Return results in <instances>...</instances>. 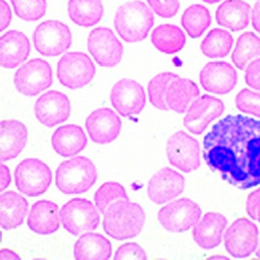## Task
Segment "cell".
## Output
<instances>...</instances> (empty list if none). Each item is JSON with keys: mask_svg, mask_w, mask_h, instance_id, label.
<instances>
[{"mask_svg": "<svg viewBox=\"0 0 260 260\" xmlns=\"http://www.w3.org/2000/svg\"><path fill=\"white\" fill-rule=\"evenodd\" d=\"M203 158L222 179L243 190L260 184V121L229 115L203 139Z\"/></svg>", "mask_w": 260, "mask_h": 260, "instance_id": "cell-1", "label": "cell"}, {"mask_svg": "<svg viewBox=\"0 0 260 260\" xmlns=\"http://www.w3.org/2000/svg\"><path fill=\"white\" fill-rule=\"evenodd\" d=\"M145 222L146 213L140 204L122 200L114 203L104 213L103 229L115 240L126 241L138 236Z\"/></svg>", "mask_w": 260, "mask_h": 260, "instance_id": "cell-2", "label": "cell"}, {"mask_svg": "<svg viewBox=\"0 0 260 260\" xmlns=\"http://www.w3.org/2000/svg\"><path fill=\"white\" fill-rule=\"evenodd\" d=\"M114 25L119 36L127 43L145 40L154 25V15L141 0H130L116 12Z\"/></svg>", "mask_w": 260, "mask_h": 260, "instance_id": "cell-3", "label": "cell"}, {"mask_svg": "<svg viewBox=\"0 0 260 260\" xmlns=\"http://www.w3.org/2000/svg\"><path fill=\"white\" fill-rule=\"evenodd\" d=\"M97 168L85 156H77L61 162L55 172L56 187L64 194L86 192L96 183Z\"/></svg>", "mask_w": 260, "mask_h": 260, "instance_id": "cell-4", "label": "cell"}, {"mask_svg": "<svg viewBox=\"0 0 260 260\" xmlns=\"http://www.w3.org/2000/svg\"><path fill=\"white\" fill-rule=\"evenodd\" d=\"M15 185L28 197H38L47 191L52 181L50 168L40 159L27 158L15 169Z\"/></svg>", "mask_w": 260, "mask_h": 260, "instance_id": "cell-5", "label": "cell"}, {"mask_svg": "<svg viewBox=\"0 0 260 260\" xmlns=\"http://www.w3.org/2000/svg\"><path fill=\"white\" fill-rule=\"evenodd\" d=\"M34 46L43 56H57L66 52L72 45L70 28L60 21L47 20L35 29Z\"/></svg>", "mask_w": 260, "mask_h": 260, "instance_id": "cell-6", "label": "cell"}, {"mask_svg": "<svg viewBox=\"0 0 260 260\" xmlns=\"http://www.w3.org/2000/svg\"><path fill=\"white\" fill-rule=\"evenodd\" d=\"M95 74L94 62L83 52H68L57 63V78L70 90H78L88 85Z\"/></svg>", "mask_w": 260, "mask_h": 260, "instance_id": "cell-7", "label": "cell"}, {"mask_svg": "<svg viewBox=\"0 0 260 260\" xmlns=\"http://www.w3.org/2000/svg\"><path fill=\"white\" fill-rule=\"evenodd\" d=\"M59 215L63 228L73 235L93 231L100 223L98 208L88 199H71L60 208Z\"/></svg>", "mask_w": 260, "mask_h": 260, "instance_id": "cell-8", "label": "cell"}, {"mask_svg": "<svg viewBox=\"0 0 260 260\" xmlns=\"http://www.w3.org/2000/svg\"><path fill=\"white\" fill-rule=\"evenodd\" d=\"M52 68L44 59L34 58L20 67L14 76L16 90L26 97H35L52 85Z\"/></svg>", "mask_w": 260, "mask_h": 260, "instance_id": "cell-9", "label": "cell"}, {"mask_svg": "<svg viewBox=\"0 0 260 260\" xmlns=\"http://www.w3.org/2000/svg\"><path fill=\"white\" fill-rule=\"evenodd\" d=\"M200 206L189 198L174 200L158 212V221L164 229L173 233L189 230L201 219Z\"/></svg>", "mask_w": 260, "mask_h": 260, "instance_id": "cell-10", "label": "cell"}, {"mask_svg": "<svg viewBox=\"0 0 260 260\" xmlns=\"http://www.w3.org/2000/svg\"><path fill=\"white\" fill-rule=\"evenodd\" d=\"M166 152L170 164L182 172L196 171L201 165L199 142L182 130L169 138Z\"/></svg>", "mask_w": 260, "mask_h": 260, "instance_id": "cell-11", "label": "cell"}, {"mask_svg": "<svg viewBox=\"0 0 260 260\" xmlns=\"http://www.w3.org/2000/svg\"><path fill=\"white\" fill-rule=\"evenodd\" d=\"M224 241L227 252L233 258H247L258 248L259 229L247 218L237 219L226 230Z\"/></svg>", "mask_w": 260, "mask_h": 260, "instance_id": "cell-12", "label": "cell"}, {"mask_svg": "<svg viewBox=\"0 0 260 260\" xmlns=\"http://www.w3.org/2000/svg\"><path fill=\"white\" fill-rule=\"evenodd\" d=\"M88 48L99 66L105 68L117 66L124 54L122 43L112 29L106 27H98L90 32Z\"/></svg>", "mask_w": 260, "mask_h": 260, "instance_id": "cell-13", "label": "cell"}, {"mask_svg": "<svg viewBox=\"0 0 260 260\" xmlns=\"http://www.w3.org/2000/svg\"><path fill=\"white\" fill-rule=\"evenodd\" d=\"M225 112V104L219 99L209 95H204L190 104L184 117V126L191 134L201 135L208 125L221 117Z\"/></svg>", "mask_w": 260, "mask_h": 260, "instance_id": "cell-14", "label": "cell"}, {"mask_svg": "<svg viewBox=\"0 0 260 260\" xmlns=\"http://www.w3.org/2000/svg\"><path fill=\"white\" fill-rule=\"evenodd\" d=\"M111 101L116 111L123 117L139 115L146 105V93L136 80L123 78L111 92Z\"/></svg>", "mask_w": 260, "mask_h": 260, "instance_id": "cell-15", "label": "cell"}, {"mask_svg": "<svg viewBox=\"0 0 260 260\" xmlns=\"http://www.w3.org/2000/svg\"><path fill=\"white\" fill-rule=\"evenodd\" d=\"M185 187V178L180 173L165 167L157 171L148 182L147 192L155 204H165L180 196Z\"/></svg>", "mask_w": 260, "mask_h": 260, "instance_id": "cell-16", "label": "cell"}, {"mask_svg": "<svg viewBox=\"0 0 260 260\" xmlns=\"http://www.w3.org/2000/svg\"><path fill=\"white\" fill-rule=\"evenodd\" d=\"M35 115L37 120L46 127L59 125L70 117V100L60 92H46L36 101Z\"/></svg>", "mask_w": 260, "mask_h": 260, "instance_id": "cell-17", "label": "cell"}, {"mask_svg": "<svg viewBox=\"0 0 260 260\" xmlns=\"http://www.w3.org/2000/svg\"><path fill=\"white\" fill-rule=\"evenodd\" d=\"M85 127L94 143L105 145L114 142L119 137L122 121L111 108L101 107L88 117Z\"/></svg>", "mask_w": 260, "mask_h": 260, "instance_id": "cell-18", "label": "cell"}, {"mask_svg": "<svg viewBox=\"0 0 260 260\" xmlns=\"http://www.w3.org/2000/svg\"><path fill=\"white\" fill-rule=\"evenodd\" d=\"M199 79L206 92L226 95L235 88L237 73L234 67L226 61H211L202 68Z\"/></svg>", "mask_w": 260, "mask_h": 260, "instance_id": "cell-19", "label": "cell"}, {"mask_svg": "<svg viewBox=\"0 0 260 260\" xmlns=\"http://www.w3.org/2000/svg\"><path fill=\"white\" fill-rule=\"evenodd\" d=\"M228 225L226 216L219 212H207L193 226V241L200 248L211 250L221 245L223 234Z\"/></svg>", "mask_w": 260, "mask_h": 260, "instance_id": "cell-20", "label": "cell"}, {"mask_svg": "<svg viewBox=\"0 0 260 260\" xmlns=\"http://www.w3.org/2000/svg\"><path fill=\"white\" fill-rule=\"evenodd\" d=\"M30 41L26 35L10 30L0 39V63L6 69H14L23 63L30 54Z\"/></svg>", "mask_w": 260, "mask_h": 260, "instance_id": "cell-21", "label": "cell"}, {"mask_svg": "<svg viewBox=\"0 0 260 260\" xmlns=\"http://www.w3.org/2000/svg\"><path fill=\"white\" fill-rule=\"evenodd\" d=\"M0 157L2 161L15 159L28 141L27 127L17 120H4L0 125Z\"/></svg>", "mask_w": 260, "mask_h": 260, "instance_id": "cell-22", "label": "cell"}, {"mask_svg": "<svg viewBox=\"0 0 260 260\" xmlns=\"http://www.w3.org/2000/svg\"><path fill=\"white\" fill-rule=\"evenodd\" d=\"M58 205L49 200L36 202L28 214L27 224L37 234L47 235L56 232L60 226Z\"/></svg>", "mask_w": 260, "mask_h": 260, "instance_id": "cell-23", "label": "cell"}, {"mask_svg": "<svg viewBox=\"0 0 260 260\" xmlns=\"http://www.w3.org/2000/svg\"><path fill=\"white\" fill-rule=\"evenodd\" d=\"M51 144L58 155L73 157L85 148L88 138L80 126L68 124L55 130L51 138Z\"/></svg>", "mask_w": 260, "mask_h": 260, "instance_id": "cell-24", "label": "cell"}, {"mask_svg": "<svg viewBox=\"0 0 260 260\" xmlns=\"http://www.w3.org/2000/svg\"><path fill=\"white\" fill-rule=\"evenodd\" d=\"M28 201L21 194L10 190L0 196V223L5 230L20 227L28 213Z\"/></svg>", "mask_w": 260, "mask_h": 260, "instance_id": "cell-25", "label": "cell"}, {"mask_svg": "<svg viewBox=\"0 0 260 260\" xmlns=\"http://www.w3.org/2000/svg\"><path fill=\"white\" fill-rule=\"evenodd\" d=\"M250 14L251 6L244 0H225L215 12V20L219 25L237 32L248 27Z\"/></svg>", "mask_w": 260, "mask_h": 260, "instance_id": "cell-26", "label": "cell"}, {"mask_svg": "<svg viewBox=\"0 0 260 260\" xmlns=\"http://www.w3.org/2000/svg\"><path fill=\"white\" fill-rule=\"evenodd\" d=\"M73 256L76 260H108L112 256V244L100 233H83L74 245Z\"/></svg>", "mask_w": 260, "mask_h": 260, "instance_id": "cell-27", "label": "cell"}, {"mask_svg": "<svg viewBox=\"0 0 260 260\" xmlns=\"http://www.w3.org/2000/svg\"><path fill=\"white\" fill-rule=\"evenodd\" d=\"M199 95L200 91L196 83L188 78L178 76L168 86L166 103L170 111L183 114L188 110L189 103L198 98Z\"/></svg>", "mask_w": 260, "mask_h": 260, "instance_id": "cell-28", "label": "cell"}, {"mask_svg": "<svg viewBox=\"0 0 260 260\" xmlns=\"http://www.w3.org/2000/svg\"><path fill=\"white\" fill-rule=\"evenodd\" d=\"M68 15L73 23L81 27L97 25L103 16L101 0H69Z\"/></svg>", "mask_w": 260, "mask_h": 260, "instance_id": "cell-29", "label": "cell"}, {"mask_svg": "<svg viewBox=\"0 0 260 260\" xmlns=\"http://www.w3.org/2000/svg\"><path fill=\"white\" fill-rule=\"evenodd\" d=\"M151 42L160 52L174 54L183 49L186 37L182 29L176 25L161 24L151 34Z\"/></svg>", "mask_w": 260, "mask_h": 260, "instance_id": "cell-30", "label": "cell"}, {"mask_svg": "<svg viewBox=\"0 0 260 260\" xmlns=\"http://www.w3.org/2000/svg\"><path fill=\"white\" fill-rule=\"evenodd\" d=\"M257 58H260V38L253 32L242 34L237 38L231 55L234 66L244 70L251 61Z\"/></svg>", "mask_w": 260, "mask_h": 260, "instance_id": "cell-31", "label": "cell"}, {"mask_svg": "<svg viewBox=\"0 0 260 260\" xmlns=\"http://www.w3.org/2000/svg\"><path fill=\"white\" fill-rule=\"evenodd\" d=\"M211 24V16L209 10L201 5H192L188 7L182 17L181 25L192 39L201 37Z\"/></svg>", "mask_w": 260, "mask_h": 260, "instance_id": "cell-32", "label": "cell"}, {"mask_svg": "<svg viewBox=\"0 0 260 260\" xmlns=\"http://www.w3.org/2000/svg\"><path fill=\"white\" fill-rule=\"evenodd\" d=\"M233 38L228 31L214 28L201 42V51L208 58L226 57L232 49Z\"/></svg>", "mask_w": 260, "mask_h": 260, "instance_id": "cell-33", "label": "cell"}, {"mask_svg": "<svg viewBox=\"0 0 260 260\" xmlns=\"http://www.w3.org/2000/svg\"><path fill=\"white\" fill-rule=\"evenodd\" d=\"M128 201L126 189L119 182H105L95 193V204L99 212L104 215L106 210L118 201Z\"/></svg>", "mask_w": 260, "mask_h": 260, "instance_id": "cell-34", "label": "cell"}, {"mask_svg": "<svg viewBox=\"0 0 260 260\" xmlns=\"http://www.w3.org/2000/svg\"><path fill=\"white\" fill-rule=\"evenodd\" d=\"M179 75L173 72H162L155 75L148 83L149 101L160 111H169L166 103V93L169 84Z\"/></svg>", "mask_w": 260, "mask_h": 260, "instance_id": "cell-35", "label": "cell"}, {"mask_svg": "<svg viewBox=\"0 0 260 260\" xmlns=\"http://www.w3.org/2000/svg\"><path fill=\"white\" fill-rule=\"evenodd\" d=\"M17 17L27 22L40 20L47 10L46 0H11Z\"/></svg>", "mask_w": 260, "mask_h": 260, "instance_id": "cell-36", "label": "cell"}, {"mask_svg": "<svg viewBox=\"0 0 260 260\" xmlns=\"http://www.w3.org/2000/svg\"><path fill=\"white\" fill-rule=\"evenodd\" d=\"M235 105L240 112L260 118V93L243 89L235 97Z\"/></svg>", "mask_w": 260, "mask_h": 260, "instance_id": "cell-37", "label": "cell"}, {"mask_svg": "<svg viewBox=\"0 0 260 260\" xmlns=\"http://www.w3.org/2000/svg\"><path fill=\"white\" fill-rule=\"evenodd\" d=\"M149 7L161 18L174 17L179 9V0H147Z\"/></svg>", "mask_w": 260, "mask_h": 260, "instance_id": "cell-38", "label": "cell"}, {"mask_svg": "<svg viewBox=\"0 0 260 260\" xmlns=\"http://www.w3.org/2000/svg\"><path fill=\"white\" fill-rule=\"evenodd\" d=\"M124 259H139L146 260L147 254L144 249L136 243H127L120 246L115 254V260H124Z\"/></svg>", "mask_w": 260, "mask_h": 260, "instance_id": "cell-39", "label": "cell"}, {"mask_svg": "<svg viewBox=\"0 0 260 260\" xmlns=\"http://www.w3.org/2000/svg\"><path fill=\"white\" fill-rule=\"evenodd\" d=\"M245 80L251 89L260 92V58H257L248 64Z\"/></svg>", "mask_w": 260, "mask_h": 260, "instance_id": "cell-40", "label": "cell"}, {"mask_svg": "<svg viewBox=\"0 0 260 260\" xmlns=\"http://www.w3.org/2000/svg\"><path fill=\"white\" fill-rule=\"evenodd\" d=\"M246 210L252 220L260 223V187L252 191L248 196Z\"/></svg>", "mask_w": 260, "mask_h": 260, "instance_id": "cell-41", "label": "cell"}, {"mask_svg": "<svg viewBox=\"0 0 260 260\" xmlns=\"http://www.w3.org/2000/svg\"><path fill=\"white\" fill-rule=\"evenodd\" d=\"M0 30L4 31L10 26L12 21V12L6 0H0Z\"/></svg>", "mask_w": 260, "mask_h": 260, "instance_id": "cell-42", "label": "cell"}, {"mask_svg": "<svg viewBox=\"0 0 260 260\" xmlns=\"http://www.w3.org/2000/svg\"><path fill=\"white\" fill-rule=\"evenodd\" d=\"M0 173H2V176H0V182H2V186H0V188H2V190H5L11 183V180H12V177H11V172H10V169L2 164V166H0Z\"/></svg>", "mask_w": 260, "mask_h": 260, "instance_id": "cell-43", "label": "cell"}, {"mask_svg": "<svg viewBox=\"0 0 260 260\" xmlns=\"http://www.w3.org/2000/svg\"><path fill=\"white\" fill-rule=\"evenodd\" d=\"M252 25L254 29L260 34V0H257L252 9Z\"/></svg>", "mask_w": 260, "mask_h": 260, "instance_id": "cell-44", "label": "cell"}, {"mask_svg": "<svg viewBox=\"0 0 260 260\" xmlns=\"http://www.w3.org/2000/svg\"><path fill=\"white\" fill-rule=\"evenodd\" d=\"M0 259L2 260H7V259L20 260L21 258L16 252H14L10 249H2V251H0Z\"/></svg>", "mask_w": 260, "mask_h": 260, "instance_id": "cell-45", "label": "cell"}, {"mask_svg": "<svg viewBox=\"0 0 260 260\" xmlns=\"http://www.w3.org/2000/svg\"><path fill=\"white\" fill-rule=\"evenodd\" d=\"M202 2L207 3V4H216V3L221 2V0H202Z\"/></svg>", "mask_w": 260, "mask_h": 260, "instance_id": "cell-46", "label": "cell"}, {"mask_svg": "<svg viewBox=\"0 0 260 260\" xmlns=\"http://www.w3.org/2000/svg\"><path fill=\"white\" fill-rule=\"evenodd\" d=\"M256 258H257V259H260V246H259V248H257V250H256Z\"/></svg>", "mask_w": 260, "mask_h": 260, "instance_id": "cell-47", "label": "cell"}]
</instances>
